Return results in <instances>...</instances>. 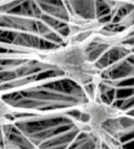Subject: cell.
I'll use <instances>...</instances> for the list:
<instances>
[{"instance_id":"obj_1","label":"cell","mask_w":134,"mask_h":149,"mask_svg":"<svg viewBox=\"0 0 134 149\" xmlns=\"http://www.w3.org/2000/svg\"><path fill=\"white\" fill-rule=\"evenodd\" d=\"M46 61L51 63L68 76L82 83L88 81L86 69L82 68L85 60L84 53L80 48L65 47L48 52L46 56Z\"/></svg>"}]
</instances>
